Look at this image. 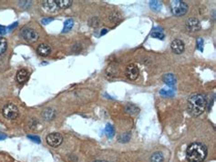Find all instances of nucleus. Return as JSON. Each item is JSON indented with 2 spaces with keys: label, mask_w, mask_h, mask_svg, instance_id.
I'll return each instance as SVG.
<instances>
[{
  "label": "nucleus",
  "mask_w": 216,
  "mask_h": 162,
  "mask_svg": "<svg viewBox=\"0 0 216 162\" xmlns=\"http://www.w3.org/2000/svg\"><path fill=\"white\" fill-rule=\"evenodd\" d=\"M208 150L205 145L193 142L186 149V159L188 162H202L207 157Z\"/></svg>",
  "instance_id": "nucleus-1"
},
{
  "label": "nucleus",
  "mask_w": 216,
  "mask_h": 162,
  "mask_svg": "<svg viewBox=\"0 0 216 162\" xmlns=\"http://www.w3.org/2000/svg\"><path fill=\"white\" fill-rule=\"evenodd\" d=\"M207 106V101L205 97L201 94H195L190 97L188 100V111L190 114L197 117L202 115Z\"/></svg>",
  "instance_id": "nucleus-2"
},
{
  "label": "nucleus",
  "mask_w": 216,
  "mask_h": 162,
  "mask_svg": "<svg viewBox=\"0 0 216 162\" xmlns=\"http://www.w3.org/2000/svg\"><path fill=\"white\" fill-rule=\"evenodd\" d=\"M72 4L71 0H46L42 7L48 13H56L58 10L66 9Z\"/></svg>",
  "instance_id": "nucleus-3"
},
{
  "label": "nucleus",
  "mask_w": 216,
  "mask_h": 162,
  "mask_svg": "<svg viewBox=\"0 0 216 162\" xmlns=\"http://www.w3.org/2000/svg\"><path fill=\"white\" fill-rule=\"evenodd\" d=\"M171 11L175 16H183L188 11V6L181 0H172L170 1Z\"/></svg>",
  "instance_id": "nucleus-4"
},
{
  "label": "nucleus",
  "mask_w": 216,
  "mask_h": 162,
  "mask_svg": "<svg viewBox=\"0 0 216 162\" xmlns=\"http://www.w3.org/2000/svg\"><path fill=\"white\" fill-rule=\"evenodd\" d=\"M3 115L6 118L9 119V120H14L16 118H18L19 115V111L18 107L13 104V103H8L3 108Z\"/></svg>",
  "instance_id": "nucleus-5"
},
{
  "label": "nucleus",
  "mask_w": 216,
  "mask_h": 162,
  "mask_svg": "<svg viewBox=\"0 0 216 162\" xmlns=\"http://www.w3.org/2000/svg\"><path fill=\"white\" fill-rule=\"evenodd\" d=\"M46 140L49 146H51L53 148H57L63 142V137L61 136V134L54 132V133L47 135Z\"/></svg>",
  "instance_id": "nucleus-6"
},
{
  "label": "nucleus",
  "mask_w": 216,
  "mask_h": 162,
  "mask_svg": "<svg viewBox=\"0 0 216 162\" xmlns=\"http://www.w3.org/2000/svg\"><path fill=\"white\" fill-rule=\"evenodd\" d=\"M22 37L29 43H34L38 39V34L35 29L27 28L22 30Z\"/></svg>",
  "instance_id": "nucleus-7"
},
{
  "label": "nucleus",
  "mask_w": 216,
  "mask_h": 162,
  "mask_svg": "<svg viewBox=\"0 0 216 162\" xmlns=\"http://www.w3.org/2000/svg\"><path fill=\"white\" fill-rule=\"evenodd\" d=\"M125 75L130 79V80H135L138 78L140 75V70L137 65L135 64H130L128 67H126L125 70Z\"/></svg>",
  "instance_id": "nucleus-8"
},
{
  "label": "nucleus",
  "mask_w": 216,
  "mask_h": 162,
  "mask_svg": "<svg viewBox=\"0 0 216 162\" xmlns=\"http://www.w3.org/2000/svg\"><path fill=\"white\" fill-rule=\"evenodd\" d=\"M185 28L187 29V31L191 32V33L197 32V31H199L201 29L200 21L197 18H189L186 21V23H185Z\"/></svg>",
  "instance_id": "nucleus-9"
},
{
  "label": "nucleus",
  "mask_w": 216,
  "mask_h": 162,
  "mask_svg": "<svg viewBox=\"0 0 216 162\" xmlns=\"http://www.w3.org/2000/svg\"><path fill=\"white\" fill-rule=\"evenodd\" d=\"M184 43L181 39H174L171 44H170V48L173 53L175 54H181L184 51Z\"/></svg>",
  "instance_id": "nucleus-10"
},
{
  "label": "nucleus",
  "mask_w": 216,
  "mask_h": 162,
  "mask_svg": "<svg viewBox=\"0 0 216 162\" xmlns=\"http://www.w3.org/2000/svg\"><path fill=\"white\" fill-rule=\"evenodd\" d=\"M38 55L41 57H47L51 53V48L47 44H40L37 48Z\"/></svg>",
  "instance_id": "nucleus-11"
},
{
  "label": "nucleus",
  "mask_w": 216,
  "mask_h": 162,
  "mask_svg": "<svg viewBox=\"0 0 216 162\" xmlns=\"http://www.w3.org/2000/svg\"><path fill=\"white\" fill-rule=\"evenodd\" d=\"M28 76H29V73H28V70L20 69V70H19L18 74H17V80H18L19 84H23L28 80Z\"/></svg>",
  "instance_id": "nucleus-12"
},
{
  "label": "nucleus",
  "mask_w": 216,
  "mask_h": 162,
  "mask_svg": "<svg viewBox=\"0 0 216 162\" xmlns=\"http://www.w3.org/2000/svg\"><path fill=\"white\" fill-rule=\"evenodd\" d=\"M163 82L169 86H173L176 84V77L173 74H166L162 77Z\"/></svg>",
  "instance_id": "nucleus-13"
},
{
  "label": "nucleus",
  "mask_w": 216,
  "mask_h": 162,
  "mask_svg": "<svg viewBox=\"0 0 216 162\" xmlns=\"http://www.w3.org/2000/svg\"><path fill=\"white\" fill-rule=\"evenodd\" d=\"M43 118L46 119V120H52L54 119L55 116H56V113L53 109L51 108H47L44 112H43Z\"/></svg>",
  "instance_id": "nucleus-14"
},
{
  "label": "nucleus",
  "mask_w": 216,
  "mask_h": 162,
  "mask_svg": "<svg viewBox=\"0 0 216 162\" xmlns=\"http://www.w3.org/2000/svg\"><path fill=\"white\" fill-rule=\"evenodd\" d=\"M150 162H163L164 157H163L162 153L155 152L150 156Z\"/></svg>",
  "instance_id": "nucleus-15"
},
{
  "label": "nucleus",
  "mask_w": 216,
  "mask_h": 162,
  "mask_svg": "<svg viewBox=\"0 0 216 162\" xmlns=\"http://www.w3.org/2000/svg\"><path fill=\"white\" fill-rule=\"evenodd\" d=\"M73 26H74V21H73V19H71V18L67 19L66 21H65V23H64V28H63L62 32H63V33H67V32H68L70 29L73 28Z\"/></svg>",
  "instance_id": "nucleus-16"
},
{
  "label": "nucleus",
  "mask_w": 216,
  "mask_h": 162,
  "mask_svg": "<svg viewBox=\"0 0 216 162\" xmlns=\"http://www.w3.org/2000/svg\"><path fill=\"white\" fill-rule=\"evenodd\" d=\"M132 138V134L131 132H126V133H122V135L119 136L118 139L121 143H126V142H129L130 139Z\"/></svg>",
  "instance_id": "nucleus-17"
},
{
  "label": "nucleus",
  "mask_w": 216,
  "mask_h": 162,
  "mask_svg": "<svg viewBox=\"0 0 216 162\" xmlns=\"http://www.w3.org/2000/svg\"><path fill=\"white\" fill-rule=\"evenodd\" d=\"M125 109H126V111H127L129 114L132 115L137 114V113L139 112V108H138L136 106L132 105V104H129V105L126 106V107H125Z\"/></svg>",
  "instance_id": "nucleus-18"
},
{
  "label": "nucleus",
  "mask_w": 216,
  "mask_h": 162,
  "mask_svg": "<svg viewBox=\"0 0 216 162\" xmlns=\"http://www.w3.org/2000/svg\"><path fill=\"white\" fill-rule=\"evenodd\" d=\"M105 134L108 138H112L113 136L115 135V129L113 128V126L108 124L105 128Z\"/></svg>",
  "instance_id": "nucleus-19"
},
{
  "label": "nucleus",
  "mask_w": 216,
  "mask_h": 162,
  "mask_svg": "<svg viewBox=\"0 0 216 162\" xmlns=\"http://www.w3.org/2000/svg\"><path fill=\"white\" fill-rule=\"evenodd\" d=\"M161 7H162V4L160 1H150V8L154 11H160Z\"/></svg>",
  "instance_id": "nucleus-20"
},
{
  "label": "nucleus",
  "mask_w": 216,
  "mask_h": 162,
  "mask_svg": "<svg viewBox=\"0 0 216 162\" xmlns=\"http://www.w3.org/2000/svg\"><path fill=\"white\" fill-rule=\"evenodd\" d=\"M7 48H8V42L6 40V38L0 37V55L5 53V51L7 50Z\"/></svg>",
  "instance_id": "nucleus-21"
},
{
  "label": "nucleus",
  "mask_w": 216,
  "mask_h": 162,
  "mask_svg": "<svg viewBox=\"0 0 216 162\" xmlns=\"http://www.w3.org/2000/svg\"><path fill=\"white\" fill-rule=\"evenodd\" d=\"M89 24L90 27L97 28L100 25V20H99V18L97 17H94V18H90L89 20Z\"/></svg>",
  "instance_id": "nucleus-22"
},
{
  "label": "nucleus",
  "mask_w": 216,
  "mask_h": 162,
  "mask_svg": "<svg viewBox=\"0 0 216 162\" xmlns=\"http://www.w3.org/2000/svg\"><path fill=\"white\" fill-rule=\"evenodd\" d=\"M160 93L165 97H172L174 95V90L173 89H168V90L167 89H161Z\"/></svg>",
  "instance_id": "nucleus-23"
},
{
  "label": "nucleus",
  "mask_w": 216,
  "mask_h": 162,
  "mask_svg": "<svg viewBox=\"0 0 216 162\" xmlns=\"http://www.w3.org/2000/svg\"><path fill=\"white\" fill-rule=\"evenodd\" d=\"M151 37L154 38H158V39H163L164 38V34L162 32H158V31H154L151 33Z\"/></svg>",
  "instance_id": "nucleus-24"
},
{
  "label": "nucleus",
  "mask_w": 216,
  "mask_h": 162,
  "mask_svg": "<svg viewBox=\"0 0 216 162\" xmlns=\"http://www.w3.org/2000/svg\"><path fill=\"white\" fill-rule=\"evenodd\" d=\"M110 19H111V21L117 22V21H119V20L121 19V16H120V14H119V13H117V12H113L112 14L110 16Z\"/></svg>",
  "instance_id": "nucleus-25"
},
{
  "label": "nucleus",
  "mask_w": 216,
  "mask_h": 162,
  "mask_svg": "<svg viewBox=\"0 0 216 162\" xmlns=\"http://www.w3.org/2000/svg\"><path fill=\"white\" fill-rule=\"evenodd\" d=\"M28 138L30 139V140H32L33 142H36V143H40L41 142V140H40V138L39 137H38V136H33V135H28Z\"/></svg>",
  "instance_id": "nucleus-26"
},
{
  "label": "nucleus",
  "mask_w": 216,
  "mask_h": 162,
  "mask_svg": "<svg viewBox=\"0 0 216 162\" xmlns=\"http://www.w3.org/2000/svg\"><path fill=\"white\" fill-rule=\"evenodd\" d=\"M202 46H203V40L202 38H199L197 40V48L200 51H202Z\"/></svg>",
  "instance_id": "nucleus-27"
},
{
  "label": "nucleus",
  "mask_w": 216,
  "mask_h": 162,
  "mask_svg": "<svg viewBox=\"0 0 216 162\" xmlns=\"http://www.w3.org/2000/svg\"><path fill=\"white\" fill-rule=\"evenodd\" d=\"M51 21H53V18H43L41 20V23L43 25H47L48 23H50Z\"/></svg>",
  "instance_id": "nucleus-28"
},
{
  "label": "nucleus",
  "mask_w": 216,
  "mask_h": 162,
  "mask_svg": "<svg viewBox=\"0 0 216 162\" xmlns=\"http://www.w3.org/2000/svg\"><path fill=\"white\" fill-rule=\"evenodd\" d=\"M5 34H7V29L2 27V26H0V36L1 35H5Z\"/></svg>",
  "instance_id": "nucleus-29"
},
{
  "label": "nucleus",
  "mask_w": 216,
  "mask_h": 162,
  "mask_svg": "<svg viewBox=\"0 0 216 162\" xmlns=\"http://www.w3.org/2000/svg\"><path fill=\"white\" fill-rule=\"evenodd\" d=\"M18 27V22H16V23H14L13 25H11V26H9L8 27V30H12L13 29H15V28H17Z\"/></svg>",
  "instance_id": "nucleus-30"
},
{
  "label": "nucleus",
  "mask_w": 216,
  "mask_h": 162,
  "mask_svg": "<svg viewBox=\"0 0 216 162\" xmlns=\"http://www.w3.org/2000/svg\"><path fill=\"white\" fill-rule=\"evenodd\" d=\"M7 135L4 133H0V140H4V139H6L7 138Z\"/></svg>",
  "instance_id": "nucleus-31"
},
{
  "label": "nucleus",
  "mask_w": 216,
  "mask_h": 162,
  "mask_svg": "<svg viewBox=\"0 0 216 162\" xmlns=\"http://www.w3.org/2000/svg\"><path fill=\"white\" fill-rule=\"evenodd\" d=\"M107 32H108V29H102V30H101V33H100V35H101V36H103V35H105Z\"/></svg>",
  "instance_id": "nucleus-32"
},
{
  "label": "nucleus",
  "mask_w": 216,
  "mask_h": 162,
  "mask_svg": "<svg viewBox=\"0 0 216 162\" xmlns=\"http://www.w3.org/2000/svg\"><path fill=\"white\" fill-rule=\"evenodd\" d=\"M97 162H107V161H97Z\"/></svg>",
  "instance_id": "nucleus-33"
}]
</instances>
